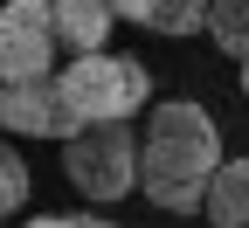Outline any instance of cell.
Here are the masks:
<instances>
[{
  "label": "cell",
  "instance_id": "277c9868",
  "mask_svg": "<svg viewBox=\"0 0 249 228\" xmlns=\"http://www.w3.org/2000/svg\"><path fill=\"white\" fill-rule=\"evenodd\" d=\"M55 49H62V42H55L49 0H7V7H0V83L49 76Z\"/></svg>",
  "mask_w": 249,
  "mask_h": 228
},
{
  "label": "cell",
  "instance_id": "3957f363",
  "mask_svg": "<svg viewBox=\"0 0 249 228\" xmlns=\"http://www.w3.org/2000/svg\"><path fill=\"white\" fill-rule=\"evenodd\" d=\"M62 97H70L76 118H139L145 97H152V70L132 55H104V49H83L70 55V70L55 76Z\"/></svg>",
  "mask_w": 249,
  "mask_h": 228
},
{
  "label": "cell",
  "instance_id": "9c48e42d",
  "mask_svg": "<svg viewBox=\"0 0 249 228\" xmlns=\"http://www.w3.org/2000/svg\"><path fill=\"white\" fill-rule=\"evenodd\" d=\"M145 28L152 35H194V28H208V0H152Z\"/></svg>",
  "mask_w": 249,
  "mask_h": 228
},
{
  "label": "cell",
  "instance_id": "5b68a950",
  "mask_svg": "<svg viewBox=\"0 0 249 228\" xmlns=\"http://www.w3.org/2000/svg\"><path fill=\"white\" fill-rule=\"evenodd\" d=\"M76 111L62 97L55 76H21V83H0V132H28V139H70L76 132Z\"/></svg>",
  "mask_w": 249,
  "mask_h": 228
},
{
  "label": "cell",
  "instance_id": "4fadbf2b",
  "mask_svg": "<svg viewBox=\"0 0 249 228\" xmlns=\"http://www.w3.org/2000/svg\"><path fill=\"white\" fill-rule=\"evenodd\" d=\"M242 97H249V55H242Z\"/></svg>",
  "mask_w": 249,
  "mask_h": 228
},
{
  "label": "cell",
  "instance_id": "30bf717a",
  "mask_svg": "<svg viewBox=\"0 0 249 228\" xmlns=\"http://www.w3.org/2000/svg\"><path fill=\"white\" fill-rule=\"evenodd\" d=\"M21 208H28V166H21V152L0 139V221L21 214Z\"/></svg>",
  "mask_w": 249,
  "mask_h": 228
},
{
  "label": "cell",
  "instance_id": "7a4b0ae2",
  "mask_svg": "<svg viewBox=\"0 0 249 228\" xmlns=\"http://www.w3.org/2000/svg\"><path fill=\"white\" fill-rule=\"evenodd\" d=\"M62 173L83 193L90 208H111L139 187V139L132 118H83L70 139H62Z\"/></svg>",
  "mask_w": 249,
  "mask_h": 228
},
{
  "label": "cell",
  "instance_id": "8992f818",
  "mask_svg": "<svg viewBox=\"0 0 249 228\" xmlns=\"http://www.w3.org/2000/svg\"><path fill=\"white\" fill-rule=\"evenodd\" d=\"M49 21H55V42L83 55V49H104L118 14H111V0H49Z\"/></svg>",
  "mask_w": 249,
  "mask_h": 228
},
{
  "label": "cell",
  "instance_id": "ba28073f",
  "mask_svg": "<svg viewBox=\"0 0 249 228\" xmlns=\"http://www.w3.org/2000/svg\"><path fill=\"white\" fill-rule=\"evenodd\" d=\"M208 35L222 55H249V0H208Z\"/></svg>",
  "mask_w": 249,
  "mask_h": 228
},
{
  "label": "cell",
  "instance_id": "8fae6325",
  "mask_svg": "<svg viewBox=\"0 0 249 228\" xmlns=\"http://www.w3.org/2000/svg\"><path fill=\"white\" fill-rule=\"evenodd\" d=\"M35 228H104V214H90V208L83 214H42Z\"/></svg>",
  "mask_w": 249,
  "mask_h": 228
},
{
  "label": "cell",
  "instance_id": "52a82bcc",
  "mask_svg": "<svg viewBox=\"0 0 249 228\" xmlns=\"http://www.w3.org/2000/svg\"><path fill=\"white\" fill-rule=\"evenodd\" d=\"M208 221H222V228H242L249 221V159H222L208 180Z\"/></svg>",
  "mask_w": 249,
  "mask_h": 228
},
{
  "label": "cell",
  "instance_id": "7c38bea8",
  "mask_svg": "<svg viewBox=\"0 0 249 228\" xmlns=\"http://www.w3.org/2000/svg\"><path fill=\"white\" fill-rule=\"evenodd\" d=\"M111 14H118V21H145V14H152V0H111Z\"/></svg>",
  "mask_w": 249,
  "mask_h": 228
},
{
  "label": "cell",
  "instance_id": "6da1fadb",
  "mask_svg": "<svg viewBox=\"0 0 249 228\" xmlns=\"http://www.w3.org/2000/svg\"><path fill=\"white\" fill-rule=\"evenodd\" d=\"M222 166V132L201 104H160L145 118L139 145V193L160 214H194L208 201V180Z\"/></svg>",
  "mask_w": 249,
  "mask_h": 228
}]
</instances>
